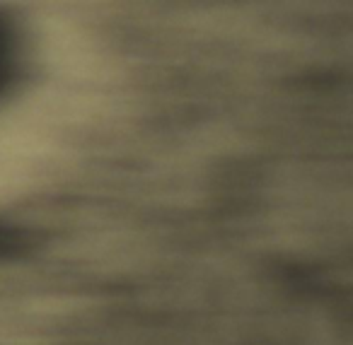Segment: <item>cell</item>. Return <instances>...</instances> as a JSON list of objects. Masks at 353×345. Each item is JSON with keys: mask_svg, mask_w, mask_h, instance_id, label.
Masks as SVG:
<instances>
[{"mask_svg": "<svg viewBox=\"0 0 353 345\" xmlns=\"http://www.w3.org/2000/svg\"><path fill=\"white\" fill-rule=\"evenodd\" d=\"M15 73V32L8 17L0 15V92L10 85Z\"/></svg>", "mask_w": 353, "mask_h": 345, "instance_id": "6da1fadb", "label": "cell"}, {"mask_svg": "<svg viewBox=\"0 0 353 345\" xmlns=\"http://www.w3.org/2000/svg\"><path fill=\"white\" fill-rule=\"evenodd\" d=\"M30 237L25 229H17L12 224L0 222V261L3 258H20L30 249Z\"/></svg>", "mask_w": 353, "mask_h": 345, "instance_id": "7a4b0ae2", "label": "cell"}]
</instances>
